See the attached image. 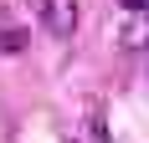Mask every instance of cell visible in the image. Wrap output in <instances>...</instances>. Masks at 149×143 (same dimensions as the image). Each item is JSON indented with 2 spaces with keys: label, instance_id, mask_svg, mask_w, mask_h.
Masks as SVG:
<instances>
[{
  "label": "cell",
  "instance_id": "cell-1",
  "mask_svg": "<svg viewBox=\"0 0 149 143\" xmlns=\"http://www.w3.org/2000/svg\"><path fill=\"white\" fill-rule=\"evenodd\" d=\"M36 15H41V26L52 36H72L77 31V0H36Z\"/></svg>",
  "mask_w": 149,
  "mask_h": 143
},
{
  "label": "cell",
  "instance_id": "cell-4",
  "mask_svg": "<svg viewBox=\"0 0 149 143\" xmlns=\"http://www.w3.org/2000/svg\"><path fill=\"white\" fill-rule=\"evenodd\" d=\"M118 5H123V10H144L149 0H118Z\"/></svg>",
  "mask_w": 149,
  "mask_h": 143
},
{
  "label": "cell",
  "instance_id": "cell-3",
  "mask_svg": "<svg viewBox=\"0 0 149 143\" xmlns=\"http://www.w3.org/2000/svg\"><path fill=\"white\" fill-rule=\"evenodd\" d=\"M88 143H108V118H103V113L88 118Z\"/></svg>",
  "mask_w": 149,
  "mask_h": 143
},
{
  "label": "cell",
  "instance_id": "cell-2",
  "mask_svg": "<svg viewBox=\"0 0 149 143\" xmlns=\"http://www.w3.org/2000/svg\"><path fill=\"white\" fill-rule=\"evenodd\" d=\"M0 51H5V56L26 51V31H21V26H5V31H0Z\"/></svg>",
  "mask_w": 149,
  "mask_h": 143
}]
</instances>
